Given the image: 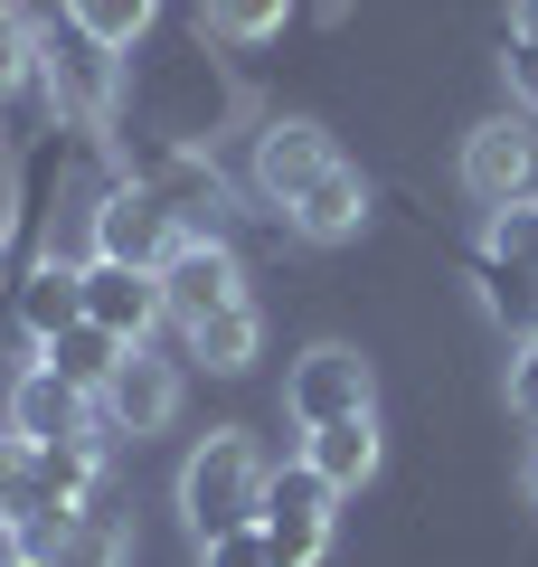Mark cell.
Masks as SVG:
<instances>
[{"instance_id": "6da1fadb", "label": "cell", "mask_w": 538, "mask_h": 567, "mask_svg": "<svg viewBox=\"0 0 538 567\" xmlns=\"http://www.w3.org/2000/svg\"><path fill=\"white\" fill-rule=\"evenodd\" d=\"M265 483H275V454L246 435V425H218L189 445L179 464V520L199 539H227V529H256L265 520Z\"/></svg>"}, {"instance_id": "7a4b0ae2", "label": "cell", "mask_w": 538, "mask_h": 567, "mask_svg": "<svg viewBox=\"0 0 538 567\" xmlns=\"http://www.w3.org/2000/svg\"><path fill=\"white\" fill-rule=\"evenodd\" d=\"M123 181L152 189L179 218V237H227V218H237L227 171L208 162V152H189V142H170V133H123Z\"/></svg>"}, {"instance_id": "3957f363", "label": "cell", "mask_w": 538, "mask_h": 567, "mask_svg": "<svg viewBox=\"0 0 538 567\" xmlns=\"http://www.w3.org/2000/svg\"><path fill=\"white\" fill-rule=\"evenodd\" d=\"M39 95L48 114H58V133H114L123 114V58L114 48H95L85 29H39Z\"/></svg>"}, {"instance_id": "277c9868", "label": "cell", "mask_w": 538, "mask_h": 567, "mask_svg": "<svg viewBox=\"0 0 538 567\" xmlns=\"http://www.w3.org/2000/svg\"><path fill=\"white\" fill-rule=\"evenodd\" d=\"M379 406V369L359 360L350 341H312L283 369V416L293 425H331V416H369Z\"/></svg>"}, {"instance_id": "5b68a950", "label": "cell", "mask_w": 538, "mask_h": 567, "mask_svg": "<svg viewBox=\"0 0 538 567\" xmlns=\"http://www.w3.org/2000/svg\"><path fill=\"white\" fill-rule=\"evenodd\" d=\"M321 171H340V152H331V133H321L312 114H275V123H256V152H246V189H256L265 208H293L302 189L321 181Z\"/></svg>"}, {"instance_id": "8992f818", "label": "cell", "mask_w": 538, "mask_h": 567, "mask_svg": "<svg viewBox=\"0 0 538 567\" xmlns=\"http://www.w3.org/2000/svg\"><path fill=\"white\" fill-rule=\"evenodd\" d=\"M246 303V256L237 237H179L170 265H161V312H170V331L208 322V312Z\"/></svg>"}, {"instance_id": "52a82bcc", "label": "cell", "mask_w": 538, "mask_h": 567, "mask_svg": "<svg viewBox=\"0 0 538 567\" xmlns=\"http://www.w3.org/2000/svg\"><path fill=\"white\" fill-rule=\"evenodd\" d=\"M331 502L340 492L321 483L312 464H275V483H265V548H275V567H321V548H331Z\"/></svg>"}, {"instance_id": "ba28073f", "label": "cell", "mask_w": 538, "mask_h": 567, "mask_svg": "<svg viewBox=\"0 0 538 567\" xmlns=\"http://www.w3.org/2000/svg\"><path fill=\"white\" fill-rule=\"evenodd\" d=\"M10 435H20V445H114V435H104V416H95V398H85V388H66L58 369H39L29 360L20 379H10Z\"/></svg>"}, {"instance_id": "9c48e42d", "label": "cell", "mask_w": 538, "mask_h": 567, "mask_svg": "<svg viewBox=\"0 0 538 567\" xmlns=\"http://www.w3.org/2000/svg\"><path fill=\"white\" fill-rule=\"evenodd\" d=\"M529 181H538V123L529 114H492V123L463 133V189H473L482 208L529 199Z\"/></svg>"}, {"instance_id": "30bf717a", "label": "cell", "mask_w": 538, "mask_h": 567, "mask_svg": "<svg viewBox=\"0 0 538 567\" xmlns=\"http://www.w3.org/2000/svg\"><path fill=\"white\" fill-rule=\"evenodd\" d=\"M170 246H179V218L152 199V189H142V181H104V199H95V256L161 275V265H170Z\"/></svg>"}, {"instance_id": "8fae6325", "label": "cell", "mask_w": 538, "mask_h": 567, "mask_svg": "<svg viewBox=\"0 0 538 567\" xmlns=\"http://www.w3.org/2000/svg\"><path fill=\"white\" fill-rule=\"evenodd\" d=\"M66 322H85V265L76 256H29L20 284H10V331H20V350L39 360Z\"/></svg>"}, {"instance_id": "7c38bea8", "label": "cell", "mask_w": 538, "mask_h": 567, "mask_svg": "<svg viewBox=\"0 0 538 567\" xmlns=\"http://www.w3.org/2000/svg\"><path fill=\"white\" fill-rule=\"evenodd\" d=\"M95 416H104V435H161L179 416V369L152 360V350H123V369L104 379Z\"/></svg>"}, {"instance_id": "4fadbf2b", "label": "cell", "mask_w": 538, "mask_h": 567, "mask_svg": "<svg viewBox=\"0 0 538 567\" xmlns=\"http://www.w3.org/2000/svg\"><path fill=\"white\" fill-rule=\"evenodd\" d=\"M85 322H104L114 341H152L170 312H161V275H142V265H114V256H85Z\"/></svg>"}, {"instance_id": "5bb4252c", "label": "cell", "mask_w": 538, "mask_h": 567, "mask_svg": "<svg viewBox=\"0 0 538 567\" xmlns=\"http://www.w3.org/2000/svg\"><path fill=\"white\" fill-rule=\"evenodd\" d=\"M283 227H293L302 246H350L359 227H369V181H359L350 162H340V171H321V181L302 189L293 208H283Z\"/></svg>"}, {"instance_id": "9a60e30c", "label": "cell", "mask_w": 538, "mask_h": 567, "mask_svg": "<svg viewBox=\"0 0 538 567\" xmlns=\"http://www.w3.org/2000/svg\"><path fill=\"white\" fill-rule=\"evenodd\" d=\"M302 464L321 473L331 492H359L379 473V406L369 416H331V425H302Z\"/></svg>"}, {"instance_id": "2e32d148", "label": "cell", "mask_w": 538, "mask_h": 567, "mask_svg": "<svg viewBox=\"0 0 538 567\" xmlns=\"http://www.w3.org/2000/svg\"><path fill=\"white\" fill-rule=\"evenodd\" d=\"M179 350H189L199 369H218V379L256 369V350H265V312H256V293H246V303H227V312H208V322H189V331H179Z\"/></svg>"}, {"instance_id": "e0dca14e", "label": "cell", "mask_w": 538, "mask_h": 567, "mask_svg": "<svg viewBox=\"0 0 538 567\" xmlns=\"http://www.w3.org/2000/svg\"><path fill=\"white\" fill-rule=\"evenodd\" d=\"M123 350H133V341H114V331H104V322H66L58 341L39 350V369H58L66 388H85V398H104V379H114V369H123Z\"/></svg>"}, {"instance_id": "ac0fdd59", "label": "cell", "mask_w": 538, "mask_h": 567, "mask_svg": "<svg viewBox=\"0 0 538 567\" xmlns=\"http://www.w3.org/2000/svg\"><path fill=\"white\" fill-rule=\"evenodd\" d=\"M152 20H161V0H66V29H85L95 48H142L152 39Z\"/></svg>"}, {"instance_id": "d6986e66", "label": "cell", "mask_w": 538, "mask_h": 567, "mask_svg": "<svg viewBox=\"0 0 538 567\" xmlns=\"http://www.w3.org/2000/svg\"><path fill=\"white\" fill-rule=\"evenodd\" d=\"M293 0H199V39H227V48H265L283 39Z\"/></svg>"}, {"instance_id": "ffe728a7", "label": "cell", "mask_w": 538, "mask_h": 567, "mask_svg": "<svg viewBox=\"0 0 538 567\" xmlns=\"http://www.w3.org/2000/svg\"><path fill=\"white\" fill-rule=\"evenodd\" d=\"M39 558H48V567H123V529H114V511H76L66 529H48Z\"/></svg>"}, {"instance_id": "44dd1931", "label": "cell", "mask_w": 538, "mask_h": 567, "mask_svg": "<svg viewBox=\"0 0 538 567\" xmlns=\"http://www.w3.org/2000/svg\"><path fill=\"white\" fill-rule=\"evenodd\" d=\"M482 265H500V275H529V284H538V199L492 208V227H482Z\"/></svg>"}, {"instance_id": "7402d4cb", "label": "cell", "mask_w": 538, "mask_h": 567, "mask_svg": "<svg viewBox=\"0 0 538 567\" xmlns=\"http://www.w3.org/2000/svg\"><path fill=\"white\" fill-rule=\"evenodd\" d=\"M20 95H39V29L0 0V104H20Z\"/></svg>"}, {"instance_id": "603a6c76", "label": "cell", "mask_w": 538, "mask_h": 567, "mask_svg": "<svg viewBox=\"0 0 538 567\" xmlns=\"http://www.w3.org/2000/svg\"><path fill=\"white\" fill-rule=\"evenodd\" d=\"M199 567H275L265 529H227V539H199Z\"/></svg>"}, {"instance_id": "cb8c5ba5", "label": "cell", "mask_w": 538, "mask_h": 567, "mask_svg": "<svg viewBox=\"0 0 538 567\" xmlns=\"http://www.w3.org/2000/svg\"><path fill=\"white\" fill-rule=\"evenodd\" d=\"M500 85H510V114H529V123H538V48H529V39H510V58H500Z\"/></svg>"}, {"instance_id": "d4e9b609", "label": "cell", "mask_w": 538, "mask_h": 567, "mask_svg": "<svg viewBox=\"0 0 538 567\" xmlns=\"http://www.w3.org/2000/svg\"><path fill=\"white\" fill-rule=\"evenodd\" d=\"M510 406L538 425V331H519V350H510Z\"/></svg>"}, {"instance_id": "484cf974", "label": "cell", "mask_w": 538, "mask_h": 567, "mask_svg": "<svg viewBox=\"0 0 538 567\" xmlns=\"http://www.w3.org/2000/svg\"><path fill=\"white\" fill-rule=\"evenodd\" d=\"M510 39H529V48H538V0H510Z\"/></svg>"}, {"instance_id": "4316f807", "label": "cell", "mask_w": 538, "mask_h": 567, "mask_svg": "<svg viewBox=\"0 0 538 567\" xmlns=\"http://www.w3.org/2000/svg\"><path fill=\"white\" fill-rule=\"evenodd\" d=\"M519 492H529V511H538V445H529V464H519Z\"/></svg>"}, {"instance_id": "83f0119b", "label": "cell", "mask_w": 538, "mask_h": 567, "mask_svg": "<svg viewBox=\"0 0 538 567\" xmlns=\"http://www.w3.org/2000/svg\"><path fill=\"white\" fill-rule=\"evenodd\" d=\"M0 567H48V558H0Z\"/></svg>"}]
</instances>
